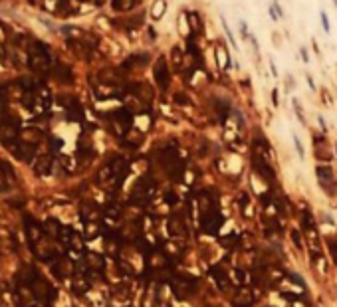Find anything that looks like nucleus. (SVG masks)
Masks as SVG:
<instances>
[{"label":"nucleus","instance_id":"2eb2a0df","mask_svg":"<svg viewBox=\"0 0 337 307\" xmlns=\"http://www.w3.org/2000/svg\"><path fill=\"white\" fill-rule=\"evenodd\" d=\"M165 12H167V0H155L153 10H151V18L153 20H159V18L165 16Z\"/></svg>","mask_w":337,"mask_h":307},{"label":"nucleus","instance_id":"b1692460","mask_svg":"<svg viewBox=\"0 0 337 307\" xmlns=\"http://www.w3.org/2000/svg\"><path fill=\"white\" fill-rule=\"evenodd\" d=\"M8 187H10V185H8V181H6L4 173H2V169H0V192H4Z\"/></svg>","mask_w":337,"mask_h":307},{"label":"nucleus","instance_id":"20e7f679","mask_svg":"<svg viewBox=\"0 0 337 307\" xmlns=\"http://www.w3.org/2000/svg\"><path fill=\"white\" fill-rule=\"evenodd\" d=\"M52 269H54V273L58 277H66V275H70L74 271V264H72V260L68 256H58L54 260V264H52Z\"/></svg>","mask_w":337,"mask_h":307},{"label":"nucleus","instance_id":"1a4fd4ad","mask_svg":"<svg viewBox=\"0 0 337 307\" xmlns=\"http://www.w3.org/2000/svg\"><path fill=\"white\" fill-rule=\"evenodd\" d=\"M62 230H64V226H62V224H58L56 220H48V222H44V232H46L50 238H54V240H60V238H62Z\"/></svg>","mask_w":337,"mask_h":307},{"label":"nucleus","instance_id":"ddd939ff","mask_svg":"<svg viewBox=\"0 0 337 307\" xmlns=\"http://www.w3.org/2000/svg\"><path fill=\"white\" fill-rule=\"evenodd\" d=\"M87 279H85V275H84V271H76V275H74V291L76 293H84L85 289H87Z\"/></svg>","mask_w":337,"mask_h":307},{"label":"nucleus","instance_id":"4be33fe9","mask_svg":"<svg viewBox=\"0 0 337 307\" xmlns=\"http://www.w3.org/2000/svg\"><path fill=\"white\" fill-rule=\"evenodd\" d=\"M240 32H242V40H250V32H248V24L244 20H240Z\"/></svg>","mask_w":337,"mask_h":307},{"label":"nucleus","instance_id":"c85d7f7f","mask_svg":"<svg viewBox=\"0 0 337 307\" xmlns=\"http://www.w3.org/2000/svg\"><path fill=\"white\" fill-rule=\"evenodd\" d=\"M274 105H278V89H274Z\"/></svg>","mask_w":337,"mask_h":307},{"label":"nucleus","instance_id":"393cba45","mask_svg":"<svg viewBox=\"0 0 337 307\" xmlns=\"http://www.w3.org/2000/svg\"><path fill=\"white\" fill-rule=\"evenodd\" d=\"M299 54H301V60H303V62H307V60H309V56H307V50H305V48H301V50H299Z\"/></svg>","mask_w":337,"mask_h":307},{"label":"nucleus","instance_id":"0eeeda50","mask_svg":"<svg viewBox=\"0 0 337 307\" xmlns=\"http://www.w3.org/2000/svg\"><path fill=\"white\" fill-rule=\"evenodd\" d=\"M315 173H317V181L321 183L323 189H327V185L333 183V171H331L329 165H317Z\"/></svg>","mask_w":337,"mask_h":307},{"label":"nucleus","instance_id":"f8f14e48","mask_svg":"<svg viewBox=\"0 0 337 307\" xmlns=\"http://www.w3.org/2000/svg\"><path fill=\"white\" fill-rule=\"evenodd\" d=\"M85 264H87V268H89V271H99V269H103V258L101 256H97V254H85Z\"/></svg>","mask_w":337,"mask_h":307},{"label":"nucleus","instance_id":"c756f323","mask_svg":"<svg viewBox=\"0 0 337 307\" xmlns=\"http://www.w3.org/2000/svg\"><path fill=\"white\" fill-rule=\"evenodd\" d=\"M333 4H335V8H337V0H333Z\"/></svg>","mask_w":337,"mask_h":307},{"label":"nucleus","instance_id":"a211bd4d","mask_svg":"<svg viewBox=\"0 0 337 307\" xmlns=\"http://www.w3.org/2000/svg\"><path fill=\"white\" fill-rule=\"evenodd\" d=\"M211 271H212V275H214V279H216L218 287H220V289H226V287H228V279H226V275H222V273L218 271V268H212Z\"/></svg>","mask_w":337,"mask_h":307},{"label":"nucleus","instance_id":"a878e982","mask_svg":"<svg viewBox=\"0 0 337 307\" xmlns=\"http://www.w3.org/2000/svg\"><path fill=\"white\" fill-rule=\"evenodd\" d=\"M294 242H295V246H297V248H301V244H299V236H297V232H294Z\"/></svg>","mask_w":337,"mask_h":307},{"label":"nucleus","instance_id":"f03ea898","mask_svg":"<svg viewBox=\"0 0 337 307\" xmlns=\"http://www.w3.org/2000/svg\"><path fill=\"white\" fill-rule=\"evenodd\" d=\"M8 151L12 153L16 159H20V161H24V163H30V161L34 159V151H36V147L28 145V143H22V141L18 139V141H14V143L8 147Z\"/></svg>","mask_w":337,"mask_h":307},{"label":"nucleus","instance_id":"6e6552de","mask_svg":"<svg viewBox=\"0 0 337 307\" xmlns=\"http://www.w3.org/2000/svg\"><path fill=\"white\" fill-rule=\"evenodd\" d=\"M155 77H157V83L165 89L167 85H168V70H167V66H165V62L161 60L159 64H157V70H155Z\"/></svg>","mask_w":337,"mask_h":307},{"label":"nucleus","instance_id":"dca6fc26","mask_svg":"<svg viewBox=\"0 0 337 307\" xmlns=\"http://www.w3.org/2000/svg\"><path fill=\"white\" fill-rule=\"evenodd\" d=\"M0 169H2V173H4V177H6V181H8V185H10V187H12V185H16V173H14V169H12V165H10V163L0 161Z\"/></svg>","mask_w":337,"mask_h":307},{"label":"nucleus","instance_id":"5701e85b","mask_svg":"<svg viewBox=\"0 0 337 307\" xmlns=\"http://www.w3.org/2000/svg\"><path fill=\"white\" fill-rule=\"evenodd\" d=\"M329 250H331V258L337 264V240H329Z\"/></svg>","mask_w":337,"mask_h":307},{"label":"nucleus","instance_id":"aec40b11","mask_svg":"<svg viewBox=\"0 0 337 307\" xmlns=\"http://www.w3.org/2000/svg\"><path fill=\"white\" fill-rule=\"evenodd\" d=\"M319 18H321V26H323L325 34H331V24H329V16H327V12H325V10H321V12H319Z\"/></svg>","mask_w":337,"mask_h":307},{"label":"nucleus","instance_id":"f257e3e1","mask_svg":"<svg viewBox=\"0 0 337 307\" xmlns=\"http://www.w3.org/2000/svg\"><path fill=\"white\" fill-rule=\"evenodd\" d=\"M30 70L38 76H46L50 72V54L42 44H34V48L28 54Z\"/></svg>","mask_w":337,"mask_h":307},{"label":"nucleus","instance_id":"9b49d317","mask_svg":"<svg viewBox=\"0 0 337 307\" xmlns=\"http://www.w3.org/2000/svg\"><path fill=\"white\" fill-rule=\"evenodd\" d=\"M74 254H82L84 252V240H82V236L78 234V232H74L72 230V234H70V240H68V244H66Z\"/></svg>","mask_w":337,"mask_h":307},{"label":"nucleus","instance_id":"f3484780","mask_svg":"<svg viewBox=\"0 0 337 307\" xmlns=\"http://www.w3.org/2000/svg\"><path fill=\"white\" fill-rule=\"evenodd\" d=\"M268 14H270L272 22H278V20L284 16V10H282V6L278 4V0H272V4H270V8H268Z\"/></svg>","mask_w":337,"mask_h":307},{"label":"nucleus","instance_id":"bb28decb","mask_svg":"<svg viewBox=\"0 0 337 307\" xmlns=\"http://www.w3.org/2000/svg\"><path fill=\"white\" fill-rule=\"evenodd\" d=\"M270 70H272L274 76H278V70H276V64H274V62H270Z\"/></svg>","mask_w":337,"mask_h":307},{"label":"nucleus","instance_id":"412c9836","mask_svg":"<svg viewBox=\"0 0 337 307\" xmlns=\"http://www.w3.org/2000/svg\"><path fill=\"white\" fill-rule=\"evenodd\" d=\"M294 145H295V151H297V155L303 159V155H305V151H303V147H301V143H299V137L297 135H294Z\"/></svg>","mask_w":337,"mask_h":307},{"label":"nucleus","instance_id":"9d476101","mask_svg":"<svg viewBox=\"0 0 337 307\" xmlns=\"http://www.w3.org/2000/svg\"><path fill=\"white\" fill-rule=\"evenodd\" d=\"M66 111H68V117L74 119V121L84 119V111H82V107H80V103L76 99H70V103H66Z\"/></svg>","mask_w":337,"mask_h":307},{"label":"nucleus","instance_id":"4468645a","mask_svg":"<svg viewBox=\"0 0 337 307\" xmlns=\"http://www.w3.org/2000/svg\"><path fill=\"white\" fill-rule=\"evenodd\" d=\"M52 76H54V79H58V81H72V72H70L66 66H56V68L52 70Z\"/></svg>","mask_w":337,"mask_h":307},{"label":"nucleus","instance_id":"39448f33","mask_svg":"<svg viewBox=\"0 0 337 307\" xmlns=\"http://www.w3.org/2000/svg\"><path fill=\"white\" fill-rule=\"evenodd\" d=\"M18 139H20L22 143L32 145V147H38L40 141H42V133H40L38 129H34V127H28V129L20 131V137H18Z\"/></svg>","mask_w":337,"mask_h":307},{"label":"nucleus","instance_id":"6ab92c4d","mask_svg":"<svg viewBox=\"0 0 337 307\" xmlns=\"http://www.w3.org/2000/svg\"><path fill=\"white\" fill-rule=\"evenodd\" d=\"M222 28H224V34H226V38H228V42H230V46L234 48V50H238V44H236V40H234V34H232V30H230V26H228V22L222 18Z\"/></svg>","mask_w":337,"mask_h":307},{"label":"nucleus","instance_id":"7ed1b4c3","mask_svg":"<svg viewBox=\"0 0 337 307\" xmlns=\"http://www.w3.org/2000/svg\"><path fill=\"white\" fill-rule=\"evenodd\" d=\"M24 228H26V238H28V244L34 246L46 232H44V226L38 224L34 218H26L24 220Z\"/></svg>","mask_w":337,"mask_h":307},{"label":"nucleus","instance_id":"cd10ccee","mask_svg":"<svg viewBox=\"0 0 337 307\" xmlns=\"http://www.w3.org/2000/svg\"><path fill=\"white\" fill-rule=\"evenodd\" d=\"M307 81H309V87H311V89H315V83H313V79H311V76H307Z\"/></svg>","mask_w":337,"mask_h":307},{"label":"nucleus","instance_id":"423d86ee","mask_svg":"<svg viewBox=\"0 0 337 307\" xmlns=\"http://www.w3.org/2000/svg\"><path fill=\"white\" fill-rule=\"evenodd\" d=\"M50 169H52V157L48 155V153L46 155H40L36 159V163H34V173L36 175H48Z\"/></svg>","mask_w":337,"mask_h":307}]
</instances>
